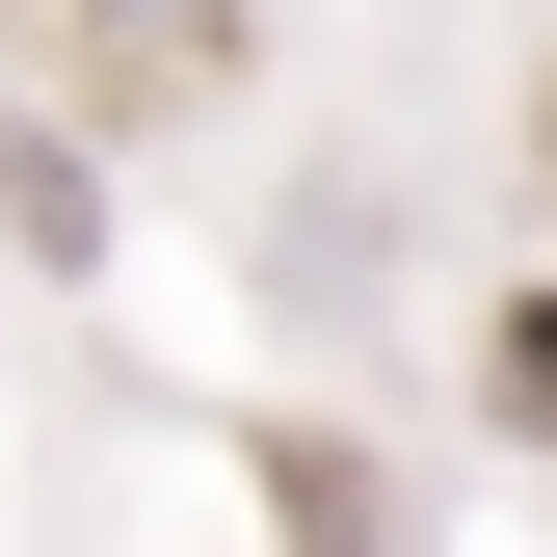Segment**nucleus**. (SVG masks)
<instances>
[{
  "instance_id": "nucleus-1",
  "label": "nucleus",
  "mask_w": 557,
  "mask_h": 557,
  "mask_svg": "<svg viewBox=\"0 0 557 557\" xmlns=\"http://www.w3.org/2000/svg\"><path fill=\"white\" fill-rule=\"evenodd\" d=\"M505 425H531V451H557V293H531V319H505Z\"/></svg>"
}]
</instances>
